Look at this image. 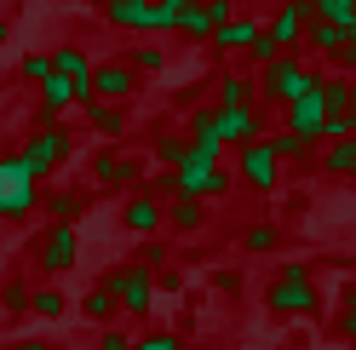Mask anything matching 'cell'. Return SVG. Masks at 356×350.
Wrapping results in <instances>:
<instances>
[{
  "label": "cell",
  "instance_id": "cell-1",
  "mask_svg": "<svg viewBox=\"0 0 356 350\" xmlns=\"http://www.w3.org/2000/svg\"><path fill=\"white\" fill-rule=\"evenodd\" d=\"M264 310L270 316H293V322L322 310V288H316V276H310L305 258H287V265L276 270V281L264 288Z\"/></svg>",
  "mask_w": 356,
  "mask_h": 350
},
{
  "label": "cell",
  "instance_id": "cell-2",
  "mask_svg": "<svg viewBox=\"0 0 356 350\" xmlns=\"http://www.w3.org/2000/svg\"><path fill=\"white\" fill-rule=\"evenodd\" d=\"M40 172L17 156V149H0V224H24L40 212Z\"/></svg>",
  "mask_w": 356,
  "mask_h": 350
},
{
  "label": "cell",
  "instance_id": "cell-3",
  "mask_svg": "<svg viewBox=\"0 0 356 350\" xmlns=\"http://www.w3.org/2000/svg\"><path fill=\"white\" fill-rule=\"evenodd\" d=\"M253 81H259V103H276V109H287L293 98H305V92H310V86H316L322 75L310 69V63H305L299 52H282L276 63H264V69H259Z\"/></svg>",
  "mask_w": 356,
  "mask_h": 350
},
{
  "label": "cell",
  "instance_id": "cell-4",
  "mask_svg": "<svg viewBox=\"0 0 356 350\" xmlns=\"http://www.w3.org/2000/svg\"><path fill=\"white\" fill-rule=\"evenodd\" d=\"M172 190L190 195V201H218V195L236 190V172L225 161H202V156H184L172 167Z\"/></svg>",
  "mask_w": 356,
  "mask_h": 350
},
{
  "label": "cell",
  "instance_id": "cell-5",
  "mask_svg": "<svg viewBox=\"0 0 356 350\" xmlns=\"http://www.w3.org/2000/svg\"><path fill=\"white\" fill-rule=\"evenodd\" d=\"M17 156H24V161L40 172V178H52L58 167H70V161H75V133H70L63 121H58V126H35Z\"/></svg>",
  "mask_w": 356,
  "mask_h": 350
},
{
  "label": "cell",
  "instance_id": "cell-6",
  "mask_svg": "<svg viewBox=\"0 0 356 350\" xmlns=\"http://www.w3.org/2000/svg\"><path fill=\"white\" fill-rule=\"evenodd\" d=\"M98 288L115 293L121 316H149V310H155V276H149L144 265H115V270H104Z\"/></svg>",
  "mask_w": 356,
  "mask_h": 350
},
{
  "label": "cell",
  "instance_id": "cell-7",
  "mask_svg": "<svg viewBox=\"0 0 356 350\" xmlns=\"http://www.w3.org/2000/svg\"><path fill=\"white\" fill-rule=\"evenodd\" d=\"M236 178H241V190H253V195H276L282 190V161H276L270 138H253V144L236 149Z\"/></svg>",
  "mask_w": 356,
  "mask_h": 350
},
{
  "label": "cell",
  "instance_id": "cell-8",
  "mask_svg": "<svg viewBox=\"0 0 356 350\" xmlns=\"http://www.w3.org/2000/svg\"><path fill=\"white\" fill-rule=\"evenodd\" d=\"M75 258H81V230L75 224H47V235L35 242V270L63 276V270H75Z\"/></svg>",
  "mask_w": 356,
  "mask_h": 350
},
{
  "label": "cell",
  "instance_id": "cell-9",
  "mask_svg": "<svg viewBox=\"0 0 356 350\" xmlns=\"http://www.w3.org/2000/svg\"><path fill=\"white\" fill-rule=\"evenodd\" d=\"M98 12H104L109 29H127V35H167L161 6H155V0H104Z\"/></svg>",
  "mask_w": 356,
  "mask_h": 350
},
{
  "label": "cell",
  "instance_id": "cell-10",
  "mask_svg": "<svg viewBox=\"0 0 356 350\" xmlns=\"http://www.w3.org/2000/svg\"><path fill=\"white\" fill-rule=\"evenodd\" d=\"M92 184L98 190H138L144 184V161L121 156V149H98L92 156Z\"/></svg>",
  "mask_w": 356,
  "mask_h": 350
},
{
  "label": "cell",
  "instance_id": "cell-11",
  "mask_svg": "<svg viewBox=\"0 0 356 350\" xmlns=\"http://www.w3.org/2000/svg\"><path fill=\"white\" fill-rule=\"evenodd\" d=\"M213 115H218V144H225V149H241V144L264 138V103H241V109H213Z\"/></svg>",
  "mask_w": 356,
  "mask_h": 350
},
{
  "label": "cell",
  "instance_id": "cell-12",
  "mask_svg": "<svg viewBox=\"0 0 356 350\" xmlns=\"http://www.w3.org/2000/svg\"><path fill=\"white\" fill-rule=\"evenodd\" d=\"M305 24H310V6H305V0H282V6L270 12V24H264V40H270L276 52H299Z\"/></svg>",
  "mask_w": 356,
  "mask_h": 350
},
{
  "label": "cell",
  "instance_id": "cell-13",
  "mask_svg": "<svg viewBox=\"0 0 356 350\" xmlns=\"http://www.w3.org/2000/svg\"><path fill=\"white\" fill-rule=\"evenodd\" d=\"M92 98H98V103H121V109H127L132 98H138V75H132L121 58L92 63Z\"/></svg>",
  "mask_w": 356,
  "mask_h": 350
},
{
  "label": "cell",
  "instance_id": "cell-14",
  "mask_svg": "<svg viewBox=\"0 0 356 350\" xmlns=\"http://www.w3.org/2000/svg\"><path fill=\"white\" fill-rule=\"evenodd\" d=\"M121 230H127V235H138V242H149V235H161V230H167V207H161V201H149L144 190H132L127 201H121Z\"/></svg>",
  "mask_w": 356,
  "mask_h": 350
},
{
  "label": "cell",
  "instance_id": "cell-15",
  "mask_svg": "<svg viewBox=\"0 0 356 350\" xmlns=\"http://www.w3.org/2000/svg\"><path fill=\"white\" fill-rule=\"evenodd\" d=\"M316 86H322V81H316ZM316 86L282 109V126H287V133H299L305 144H322V121H327V109H322V92H316Z\"/></svg>",
  "mask_w": 356,
  "mask_h": 350
},
{
  "label": "cell",
  "instance_id": "cell-16",
  "mask_svg": "<svg viewBox=\"0 0 356 350\" xmlns=\"http://www.w3.org/2000/svg\"><path fill=\"white\" fill-rule=\"evenodd\" d=\"M259 29H264L259 17H248V12H236L230 24H218V29H213V40H207V52H213V58H236V52H248L253 40H259Z\"/></svg>",
  "mask_w": 356,
  "mask_h": 350
},
{
  "label": "cell",
  "instance_id": "cell-17",
  "mask_svg": "<svg viewBox=\"0 0 356 350\" xmlns=\"http://www.w3.org/2000/svg\"><path fill=\"white\" fill-rule=\"evenodd\" d=\"M241 103H259V81L248 69H225L213 81V109H241Z\"/></svg>",
  "mask_w": 356,
  "mask_h": 350
},
{
  "label": "cell",
  "instance_id": "cell-18",
  "mask_svg": "<svg viewBox=\"0 0 356 350\" xmlns=\"http://www.w3.org/2000/svg\"><path fill=\"white\" fill-rule=\"evenodd\" d=\"M86 201H92V195H86L81 184H58V190H47V195H40V207H47V218H52V224H81Z\"/></svg>",
  "mask_w": 356,
  "mask_h": 350
},
{
  "label": "cell",
  "instance_id": "cell-19",
  "mask_svg": "<svg viewBox=\"0 0 356 350\" xmlns=\"http://www.w3.org/2000/svg\"><path fill=\"white\" fill-rule=\"evenodd\" d=\"M167 230H178V235H195V230H207V201L172 195V201H167Z\"/></svg>",
  "mask_w": 356,
  "mask_h": 350
},
{
  "label": "cell",
  "instance_id": "cell-20",
  "mask_svg": "<svg viewBox=\"0 0 356 350\" xmlns=\"http://www.w3.org/2000/svg\"><path fill=\"white\" fill-rule=\"evenodd\" d=\"M299 52L339 58V52H345V29H333V24H322V17H310V24H305V40H299Z\"/></svg>",
  "mask_w": 356,
  "mask_h": 350
},
{
  "label": "cell",
  "instance_id": "cell-21",
  "mask_svg": "<svg viewBox=\"0 0 356 350\" xmlns=\"http://www.w3.org/2000/svg\"><path fill=\"white\" fill-rule=\"evenodd\" d=\"M241 253H253V258L282 253V224H270V218H253V224L241 230Z\"/></svg>",
  "mask_w": 356,
  "mask_h": 350
},
{
  "label": "cell",
  "instance_id": "cell-22",
  "mask_svg": "<svg viewBox=\"0 0 356 350\" xmlns=\"http://www.w3.org/2000/svg\"><path fill=\"white\" fill-rule=\"evenodd\" d=\"M86 126H92L104 144H115V138L127 133V109H121V103H86Z\"/></svg>",
  "mask_w": 356,
  "mask_h": 350
},
{
  "label": "cell",
  "instance_id": "cell-23",
  "mask_svg": "<svg viewBox=\"0 0 356 350\" xmlns=\"http://www.w3.org/2000/svg\"><path fill=\"white\" fill-rule=\"evenodd\" d=\"M121 63H127L138 81H144V75H161V69H167V47H161V40H138V47H127Z\"/></svg>",
  "mask_w": 356,
  "mask_h": 350
},
{
  "label": "cell",
  "instance_id": "cell-24",
  "mask_svg": "<svg viewBox=\"0 0 356 350\" xmlns=\"http://www.w3.org/2000/svg\"><path fill=\"white\" fill-rule=\"evenodd\" d=\"M149 156H155V167H161V172H172L178 161L190 156V138H184V133H172V126H161V133L149 138Z\"/></svg>",
  "mask_w": 356,
  "mask_h": 350
},
{
  "label": "cell",
  "instance_id": "cell-25",
  "mask_svg": "<svg viewBox=\"0 0 356 350\" xmlns=\"http://www.w3.org/2000/svg\"><path fill=\"white\" fill-rule=\"evenodd\" d=\"M322 172H327V178H356V138L322 144Z\"/></svg>",
  "mask_w": 356,
  "mask_h": 350
},
{
  "label": "cell",
  "instance_id": "cell-26",
  "mask_svg": "<svg viewBox=\"0 0 356 350\" xmlns=\"http://www.w3.org/2000/svg\"><path fill=\"white\" fill-rule=\"evenodd\" d=\"M316 92H322V109H327V115H345V109L356 103V86H350L345 75H322Z\"/></svg>",
  "mask_w": 356,
  "mask_h": 350
},
{
  "label": "cell",
  "instance_id": "cell-27",
  "mask_svg": "<svg viewBox=\"0 0 356 350\" xmlns=\"http://www.w3.org/2000/svg\"><path fill=\"white\" fill-rule=\"evenodd\" d=\"M115 310H121V304H115V293H109V288H86V293H81V316L92 322V327H104Z\"/></svg>",
  "mask_w": 356,
  "mask_h": 350
},
{
  "label": "cell",
  "instance_id": "cell-28",
  "mask_svg": "<svg viewBox=\"0 0 356 350\" xmlns=\"http://www.w3.org/2000/svg\"><path fill=\"white\" fill-rule=\"evenodd\" d=\"M264 138H270V149H276V161H282V167L310 161V149H316V144H305L299 133H287V126H282V133H264Z\"/></svg>",
  "mask_w": 356,
  "mask_h": 350
},
{
  "label": "cell",
  "instance_id": "cell-29",
  "mask_svg": "<svg viewBox=\"0 0 356 350\" xmlns=\"http://www.w3.org/2000/svg\"><path fill=\"white\" fill-rule=\"evenodd\" d=\"M305 6H310V17H322V24H333V29H356V12L345 6V0H305Z\"/></svg>",
  "mask_w": 356,
  "mask_h": 350
},
{
  "label": "cell",
  "instance_id": "cell-30",
  "mask_svg": "<svg viewBox=\"0 0 356 350\" xmlns=\"http://www.w3.org/2000/svg\"><path fill=\"white\" fill-rule=\"evenodd\" d=\"M63 310H70V299H63L58 288H35V293H29V316H40V322H58Z\"/></svg>",
  "mask_w": 356,
  "mask_h": 350
},
{
  "label": "cell",
  "instance_id": "cell-31",
  "mask_svg": "<svg viewBox=\"0 0 356 350\" xmlns=\"http://www.w3.org/2000/svg\"><path fill=\"white\" fill-rule=\"evenodd\" d=\"M29 276H12L6 281V288H0V310H6V316H29Z\"/></svg>",
  "mask_w": 356,
  "mask_h": 350
},
{
  "label": "cell",
  "instance_id": "cell-32",
  "mask_svg": "<svg viewBox=\"0 0 356 350\" xmlns=\"http://www.w3.org/2000/svg\"><path fill=\"white\" fill-rule=\"evenodd\" d=\"M172 35H184V40H195V47H207V40H213V24H207L202 0H195V6H190L184 17H178V29H172Z\"/></svg>",
  "mask_w": 356,
  "mask_h": 350
},
{
  "label": "cell",
  "instance_id": "cell-33",
  "mask_svg": "<svg viewBox=\"0 0 356 350\" xmlns=\"http://www.w3.org/2000/svg\"><path fill=\"white\" fill-rule=\"evenodd\" d=\"M132 265H144V270L155 276V270H167V265H172V247L161 242V235H149V242H138V258H132Z\"/></svg>",
  "mask_w": 356,
  "mask_h": 350
},
{
  "label": "cell",
  "instance_id": "cell-34",
  "mask_svg": "<svg viewBox=\"0 0 356 350\" xmlns=\"http://www.w3.org/2000/svg\"><path fill=\"white\" fill-rule=\"evenodd\" d=\"M17 75H24L29 86H47V81H52V52H24V63H17Z\"/></svg>",
  "mask_w": 356,
  "mask_h": 350
},
{
  "label": "cell",
  "instance_id": "cell-35",
  "mask_svg": "<svg viewBox=\"0 0 356 350\" xmlns=\"http://www.w3.org/2000/svg\"><path fill=\"white\" fill-rule=\"evenodd\" d=\"M138 350H184V333L178 327H155V333L138 339Z\"/></svg>",
  "mask_w": 356,
  "mask_h": 350
},
{
  "label": "cell",
  "instance_id": "cell-36",
  "mask_svg": "<svg viewBox=\"0 0 356 350\" xmlns=\"http://www.w3.org/2000/svg\"><path fill=\"white\" fill-rule=\"evenodd\" d=\"M92 350H138V339H132L127 327H98V344Z\"/></svg>",
  "mask_w": 356,
  "mask_h": 350
},
{
  "label": "cell",
  "instance_id": "cell-37",
  "mask_svg": "<svg viewBox=\"0 0 356 350\" xmlns=\"http://www.w3.org/2000/svg\"><path fill=\"white\" fill-rule=\"evenodd\" d=\"M144 195H149V201H161V207H167L172 195H178V190H172V172H149V178H144Z\"/></svg>",
  "mask_w": 356,
  "mask_h": 350
},
{
  "label": "cell",
  "instance_id": "cell-38",
  "mask_svg": "<svg viewBox=\"0 0 356 350\" xmlns=\"http://www.w3.org/2000/svg\"><path fill=\"white\" fill-rule=\"evenodd\" d=\"M339 333L356 344V293H350V288H345V299H339Z\"/></svg>",
  "mask_w": 356,
  "mask_h": 350
},
{
  "label": "cell",
  "instance_id": "cell-39",
  "mask_svg": "<svg viewBox=\"0 0 356 350\" xmlns=\"http://www.w3.org/2000/svg\"><path fill=\"white\" fill-rule=\"evenodd\" d=\"M184 270H178V265H167V270H155V293H184Z\"/></svg>",
  "mask_w": 356,
  "mask_h": 350
},
{
  "label": "cell",
  "instance_id": "cell-40",
  "mask_svg": "<svg viewBox=\"0 0 356 350\" xmlns=\"http://www.w3.org/2000/svg\"><path fill=\"white\" fill-rule=\"evenodd\" d=\"M202 12H207V24L218 29V24H230V17H236V0H202Z\"/></svg>",
  "mask_w": 356,
  "mask_h": 350
},
{
  "label": "cell",
  "instance_id": "cell-41",
  "mask_svg": "<svg viewBox=\"0 0 356 350\" xmlns=\"http://www.w3.org/2000/svg\"><path fill=\"white\" fill-rule=\"evenodd\" d=\"M213 293H225V299L241 293V276H236V270H213Z\"/></svg>",
  "mask_w": 356,
  "mask_h": 350
},
{
  "label": "cell",
  "instance_id": "cell-42",
  "mask_svg": "<svg viewBox=\"0 0 356 350\" xmlns=\"http://www.w3.org/2000/svg\"><path fill=\"white\" fill-rule=\"evenodd\" d=\"M339 63H350V69H356V29L345 35V52H339Z\"/></svg>",
  "mask_w": 356,
  "mask_h": 350
},
{
  "label": "cell",
  "instance_id": "cell-43",
  "mask_svg": "<svg viewBox=\"0 0 356 350\" xmlns=\"http://www.w3.org/2000/svg\"><path fill=\"white\" fill-rule=\"evenodd\" d=\"M0 350H47V344H35V339H12V344H0Z\"/></svg>",
  "mask_w": 356,
  "mask_h": 350
},
{
  "label": "cell",
  "instance_id": "cell-44",
  "mask_svg": "<svg viewBox=\"0 0 356 350\" xmlns=\"http://www.w3.org/2000/svg\"><path fill=\"white\" fill-rule=\"evenodd\" d=\"M6 35H12V17H6V6H0V47H6Z\"/></svg>",
  "mask_w": 356,
  "mask_h": 350
},
{
  "label": "cell",
  "instance_id": "cell-45",
  "mask_svg": "<svg viewBox=\"0 0 356 350\" xmlns=\"http://www.w3.org/2000/svg\"><path fill=\"white\" fill-rule=\"evenodd\" d=\"M184 350H218V344H184Z\"/></svg>",
  "mask_w": 356,
  "mask_h": 350
},
{
  "label": "cell",
  "instance_id": "cell-46",
  "mask_svg": "<svg viewBox=\"0 0 356 350\" xmlns=\"http://www.w3.org/2000/svg\"><path fill=\"white\" fill-rule=\"evenodd\" d=\"M345 6H350V12H356V0H345Z\"/></svg>",
  "mask_w": 356,
  "mask_h": 350
},
{
  "label": "cell",
  "instance_id": "cell-47",
  "mask_svg": "<svg viewBox=\"0 0 356 350\" xmlns=\"http://www.w3.org/2000/svg\"><path fill=\"white\" fill-rule=\"evenodd\" d=\"M350 293H356V281H350Z\"/></svg>",
  "mask_w": 356,
  "mask_h": 350
},
{
  "label": "cell",
  "instance_id": "cell-48",
  "mask_svg": "<svg viewBox=\"0 0 356 350\" xmlns=\"http://www.w3.org/2000/svg\"><path fill=\"white\" fill-rule=\"evenodd\" d=\"M350 184H356V178H350Z\"/></svg>",
  "mask_w": 356,
  "mask_h": 350
},
{
  "label": "cell",
  "instance_id": "cell-49",
  "mask_svg": "<svg viewBox=\"0 0 356 350\" xmlns=\"http://www.w3.org/2000/svg\"><path fill=\"white\" fill-rule=\"evenodd\" d=\"M350 86H356V81H350Z\"/></svg>",
  "mask_w": 356,
  "mask_h": 350
}]
</instances>
